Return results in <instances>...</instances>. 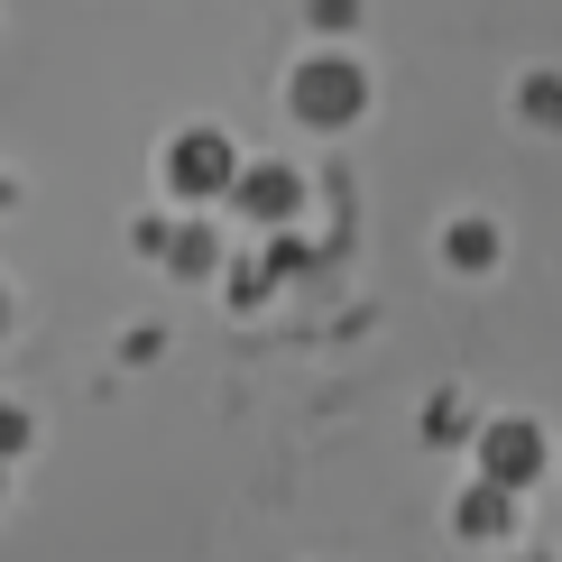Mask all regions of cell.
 <instances>
[{
	"label": "cell",
	"mask_w": 562,
	"mask_h": 562,
	"mask_svg": "<svg viewBox=\"0 0 562 562\" xmlns=\"http://www.w3.org/2000/svg\"><path fill=\"white\" fill-rule=\"evenodd\" d=\"M360 102H369V83H360V65H350V56H314L295 75V111L314 130H350V121H360Z\"/></svg>",
	"instance_id": "cell-1"
},
{
	"label": "cell",
	"mask_w": 562,
	"mask_h": 562,
	"mask_svg": "<svg viewBox=\"0 0 562 562\" xmlns=\"http://www.w3.org/2000/svg\"><path fill=\"white\" fill-rule=\"evenodd\" d=\"M167 184L176 194H194V203H213L240 184V157H231V138L222 130H194V138H176V157H167Z\"/></svg>",
	"instance_id": "cell-2"
},
{
	"label": "cell",
	"mask_w": 562,
	"mask_h": 562,
	"mask_svg": "<svg viewBox=\"0 0 562 562\" xmlns=\"http://www.w3.org/2000/svg\"><path fill=\"white\" fill-rule=\"evenodd\" d=\"M480 461H488V488H535V471H544V434H535L526 415H498V425L480 434Z\"/></svg>",
	"instance_id": "cell-3"
},
{
	"label": "cell",
	"mask_w": 562,
	"mask_h": 562,
	"mask_svg": "<svg viewBox=\"0 0 562 562\" xmlns=\"http://www.w3.org/2000/svg\"><path fill=\"white\" fill-rule=\"evenodd\" d=\"M240 203H249L259 222H286L295 203H304V184H295L286 167H259V176H240Z\"/></svg>",
	"instance_id": "cell-4"
},
{
	"label": "cell",
	"mask_w": 562,
	"mask_h": 562,
	"mask_svg": "<svg viewBox=\"0 0 562 562\" xmlns=\"http://www.w3.org/2000/svg\"><path fill=\"white\" fill-rule=\"evenodd\" d=\"M442 249H452L461 268H488V249H498V240H488V222H461V231H452V240H442Z\"/></svg>",
	"instance_id": "cell-5"
}]
</instances>
